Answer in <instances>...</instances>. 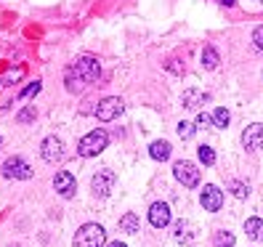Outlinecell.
<instances>
[{
    "label": "cell",
    "mask_w": 263,
    "mask_h": 247,
    "mask_svg": "<svg viewBox=\"0 0 263 247\" xmlns=\"http://www.w3.org/2000/svg\"><path fill=\"white\" fill-rule=\"evenodd\" d=\"M210 125H213V117L205 115V112H199L197 115V128H210Z\"/></svg>",
    "instance_id": "cell-22"
},
{
    "label": "cell",
    "mask_w": 263,
    "mask_h": 247,
    "mask_svg": "<svg viewBox=\"0 0 263 247\" xmlns=\"http://www.w3.org/2000/svg\"><path fill=\"white\" fill-rule=\"evenodd\" d=\"M149 223H152L154 229H165V226L170 223V207H167L165 202H154V205L149 207Z\"/></svg>",
    "instance_id": "cell-10"
},
{
    "label": "cell",
    "mask_w": 263,
    "mask_h": 247,
    "mask_svg": "<svg viewBox=\"0 0 263 247\" xmlns=\"http://www.w3.org/2000/svg\"><path fill=\"white\" fill-rule=\"evenodd\" d=\"M40 154H43V160H45V162L56 165V162H61V160H64V144H61L56 136H51V138H45V141H43V146H40Z\"/></svg>",
    "instance_id": "cell-6"
},
{
    "label": "cell",
    "mask_w": 263,
    "mask_h": 247,
    "mask_svg": "<svg viewBox=\"0 0 263 247\" xmlns=\"http://www.w3.org/2000/svg\"><path fill=\"white\" fill-rule=\"evenodd\" d=\"M199 162H202V165H213L215 162V151L210 146H199Z\"/></svg>",
    "instance_id": "cell-20"
},
{
    "label": "cell",
    "mask_w": 263,
    "mask_h": 247,
    "mask_svg": "<svg viewBox=\"0 0 263 247\" xmlns=\"http://www.w3.org/2000/svg\"><path fill=\"white\" fill-rule=\"evenodd\" d=\"M253 43H255L258 51H263V27H258L255 32H253Z\"/></svg>",
    "instance_id": "cell-24"
},
{
    "label": "cell",
    "mask_w": 263,
    "mask_h": 247,
    "mask_svg": "<svg viewBox=\"0 0 263 247\" xmlns=\"http://www.w3.org/2000/svg\"><path fill=\"white\" fill-rule=\"evenodd\" d=\"M202 64H205V69H215L218 67V53H215V48H208L202 51Z\"/></svg>",
    "instance_id": "cell-17"
},
{
    "label": "cell",
    "mask_w": 263,
    "mask_h": 247,
    "mask_svg": "<svg viewBox=\"0 0 263 247\" xmlns=\"http://www.w3.org/2000/svg\"><path fill=\"white\" fill-rule=\"evenodd\" d=\"M3 176H6V178L27 181V178H32V167H29L24 160H19V157H11V160L3 162Z\"/></svg>",
    "instance_id": "cell-5"
},
{
    "label": "cell",
    "mask_w": 263,
    "mask_h": 247,
    "mask_svg": "<svg viewBox=\"0 0 263 247\" xmlns=\"http://www.w3.org/2000/svg\"><path fill=\"white\" fill-rule=\"evenodd\" d=\"M231 192H234L237 197H247V186L239 183V181H231Z\"/></svg>",
    "instance_id": "cell-23"
},
{
    "label": "cell",
    "mask_w": 263,
    "mask_h": 247,
    "mask_svg": "<svg viewBox=\"0 0 263 247\" xmlns=\"http://www.w3.org/2000/svg\"><path fill=\"white\" fill-rule=\"evenodd\" d=\"M37 90H40V83H32L29 88H24V90H22V99H29V96H35Z\"/></svg>",
    "instance_id": "cell-25"
},
{
    "label": "cell",
    "mask_w": 263,
    "mask_h": 247,
    "mask_svg": "<svg viewBox=\"0 0 263 247\" xmlns=\"http://www.w3.org/2000/svg\"><path fill=\"white\" fill-rule=\"evenodd\" d=\"M234 234H231V231H218V234H215V247H234Z\"/></svg>",
    "instance_id": "cell-18"
},
{
    "label": "cell",
    "mask_w": 263,
    "mask_h": 247,
    "mask_svg": "<svg viewBox=\"0 0 263 247\" xmlns=\"http://www.w3.org/2000/svg\"><path fill=\"white\" fill-rule=\"evenodd\" d=\"M199 202H202V207L208 213H215V210H221V205H223V192L218 186H205L202 189V197H199Z\"/></svg>",
    "instance_id": "cell-8"
},
{
    "label": "cell",
    "mask_w": 263,
    "mask_h": 247,
    "mask_svg": "<svg viewBox=\"0 0 263 247\" xmlns=\"http://www.w3.org/2000/svg\"><path fill=\"white\" fill-rule=\"evenodd\" d=\"M32 117H35V109H27V112H22V115H19V120H22V122L32 120Z\"/></svg>",
    "instance_id": "cell-26"
},
{
    "label": "cell",
    "mask_w": 263,
    "mask_h": 247,
    "mask_svg": "<svg viewBox=\"0 0 263 247\" xmlns=\"http://www.w3.org/2000/svg\"><path fill=\"white\" fill-rule=\"evenodd\" d=\"M112 186H115V173L112 170H99L93 176V192L99 197H106V194L112 192Z\"/></svg>",
    "instance_id": "cell-12"
},
{
    "label": "cell",
    "mask_w": 263,
    "mask_h": 247,
    "mask_svg": "<svg viewBox=\"0 0 263 247\" xmlns=\"http://www.w3.org/2000/svg\"><path fill=\"white\" fill-rule=\"evenodd\" d=\"M106 144H109V136H106V130H90L83 141H80V146H77V151L83 154V157H96V154H101L104 149H106Z\"/></svg>",
    "instance_id": "cell-3"
},
{
    "label": "cell",
    "mask_w": 263,
    "mask_h": 247,
    "mask_svg": "<svg viewBox=\"0 0 263 247\" xmlns=\"http://www.w3.org/2000/svg\"><path fill=\"white\" fill-rule=\"evenodd\" d=\"M149 154H152V160H157V162H165L170 157V144L167 141H154L149 146Z\"/></svg>",
    "instance_id": "cell-15"
},
{
    "label": "cell",
    "mask_w": 263,
    "mask_h": 247,
    "mask_svg": "<svg viewBox=\"0 0 263 247\" xmlns=\"http://www.w3.org/2000/svg\"><path fill=\"white\" fill-rule=\"evenodd\" d=\"M173 176L183 183V186H197L199 183V170H197V165L194 162H186V160H178L176 165H173Z\"/></svg>",
    "instance_id": "cell-4"
},
{
    "label": "cell",
    "mask_w": 263,
    "mask_h": 247,
    "mask_svg": "<svg viewBox=\"0 0 263 247\" xmlns=\"http://www.w3.org/2000/svg\"><path fill=\"white\" fill-rule=\"evenodd\" d=\"M106 242V234H104V229L99 223H85L77 229V234H74V247H101Z\"/></svg>",
    "instance_id": "cell-2"
},
{
    "label": "cell",
    "mask_w": 263,
    "mask_h": 247,
    "mask_svg": "<svg viewBox=\"0 0 263 247\" xmlns=\"http://www.w3.org/2000/svg\"><path fill=\"white\" fill-rule=\"evenodd\" d=\"M218 3H223V6H231V3H234V0H218Z\"/></svg>",
    "instance_id": "cell-28"
},
{
    "label": "cell",
    "mask_w": 263,
    "mask_h": 247,
    "mask_svg": "<svg viewBox=\"0 0 263 247\" xmlns=\"http://www.w3.org/2000/svg\"><path fill=\"white\" fill-rule=\"evenodd\" d=\"M53 186H56V192H59L61 197H72V194L77 192V181H74V176H72L69 170H61V173H56V178H53Z\"/></svg>",
    "instance_id": "cell-9"
},
{
    "label": "cell",
    "mask_w": 263,
    "mask_h": 247,
    "mask_svg": "<svg viewBox=\"0 0 263 247\" xmlns=\"http://www.w3.org/2000/svg\"><path fill=\"white\" fill-rule=\"evenodd\" d=\"M109 247H128V244H122V242H112Z\"/></svg>",
    "instance_id": "cell-27"
},
{
    "label": "cell",
    "mask_w": 263,
    "mask_h": 247,
    "mask_svg": "<svg viewBox=\"0 0 263 247\" xmlns=\"http://www.w3.org/2000/svg\"><path fill=\"white\" fill-rule=\"evenodd\" d=\"M101 74V64L93 59V56H83L77 59L74 64H69L67 69V88L72 90V93H77V90H83L85 85L96 83Z\"/></svg>",
    "instance_id": "cell-1"
},
{
    "label": "cell",
    "mask_w": 263,
    "mask_h": 247,
    "mask_svg": "<svg viewBox=\"0 0 263 247\" xmlns=\"http://www.w3.org/2000/svg\"><path fill=\"white\" fill-rule=\"evenodd\" d=\"M120 112H122V101L115 99V96L99 101V106H96V117H99L101 122H112L115 117H120Z\"/></svg>",
    "instance_id": "cell-7"
},
{
    "label": "cell",
    "mask_w": 263,
    "mask_h": 247,
    "mask_svg": "<svg viewBox=\"0 0 263 247\" xmlns=\"http://www.w3.org/2000/svg\"><path fill=\"white\" fill-rule=\"evenodd\" d=\"M245 231L253 242H263V221L260 218H247L245 221Z\"/></svg>",
    "instance_id": "cell-14"
},
{
    "label": "cell",
    "mask_w": 263,
    "mask_h": 247,
    "mask_svg": "<svg viewBox=\"0 0 263 247\" xmlns=\"http://www.w3.org/2000/svg\"><path fill=\"white\" fill-rule=\"evenodd\" d=\"M229 120H231V115H229L226 109H215V112H213V125H215V128H226Z\"/></svg>",
    "instance_id": "cell-19"
},
{
    "label": "cell",
    "mask_w": 263,
    "mask_h": 247,
    "mask_svg": "<svg viewBox=\"0 0 263 247\" xmlns=\"http://www.w3.org/2000/svg\"><path fill=\"white\" fill-rule=\"evenodd\" d=\"M120 229L125 231V234H138V218H136L133 213H128L125 218L120 221Z\"/></svg>",
    "instance_id": "cell-16"
},
{
    "label": "cell",
    "mask_w": 263,
    "mask_h": 247,
    "mask_svg": "<svg viewBox=\"0 0 263 247\" xmlns=\"http://www.w3.org/2000/svg\"><path fill=\"white\" fill-rule=\"evenodd\" d=\"M173 234H176V239H178V242L189 244V242H194V239H197V226H194L192 221H178V223H176V229H173Z\"/></svg>",
    "instance_id": "cell-13"
},
{
    "label": "cell",
    "mask_w": 263,
    "mask_h": 247,
    "mask_svg": "<svg viewBox=\"0 0 263 247\" xmlns=\"http://www.w3.org/2000/svg\"><path fill=\"white\" fill-rule=\"evenodd\" d=\"M194 125H192V122H178V136L183 138V141H189V138L194 136Z\"/></svg>",
    "instance_id": "cell-21"
},
{
    "label": "cell",
    "mask_w": 263,
    "mask_h": 247,
    "mask_svg": "<svg viewBox=\"0 0 263 247\" xmlns=\"http://www.w3.org/2000/svg\"><path fill=\"white\" fill-rule=\"evenodd\" d=\"M242 144H245V149H250V151L263 149V125H250L242 133Z\"/></svg>",
    "instance_id": "cell-11"
}]
</instances>
